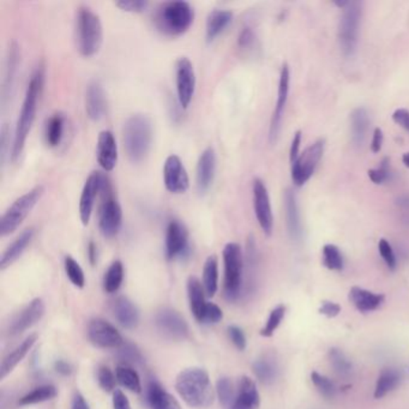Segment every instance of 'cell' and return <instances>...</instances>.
Wrapping results in <instances>:
<instances>
[{"instance_id":"obj_1","label":"cell","mask_w":409,"mask_h":409,"mask_svg":"<svg viewBox=\"0 0 409 409\" xmlns=\"http://www.w3.org/2000/svg\"><path fill=\"white\" fill-rule=\"evenodd\" d=\"M44 68L42 65H39L30 77L28 87L25 90V100L20 109V116L17 119L13 152H11V161L13 162L20 157V154L25 149L27 137L32 130L35 116H37V104L44 89Z\"/></svg>"},{"instance_id":"obj_2","label":"cell","mask_w":409,"mask_h":409,"mask_svg":"<svg viewBox=\"0 0 409 409\" xmlns=\"http://www.w3.org/2000/svg\"><path fill=\"white\" fill-rule=\"evenodd\" d=\"M176 389L186 405L193 408H208L215 400L208 372L198 367L181 371L176 381Z\"/></svg>"},{"instance_id":"obj_3","label":"cell","mask_w":409,"mask_h":409,"mask_svg":"<svg viewBox=\"0 0 409 409\" xmlns=\"http://www.w3.org/2000/svg\"><path fill=\"white\" fill-rule=\"evenodd\" d=\"M125 152L133 162H141L148 157L153 143V124L145 114H133L123 128Z\"/></svg>"},{"instance_id":"obj_4","label":"cell","mask_w":409,"mask_h":409,"mask_svg":"<svg viewBox=\"0 0 409 409\" xmlns=\"http://www.w3.org/2000/svg\"><path fill=\"white\" fill-rule=\"evenodd\" d=\"M195 20V11L188 1L173 0L159 5L154 13L157 30L166 37H179L189 30Z\"/></svg>"},{"instance_id":"obj_5","label":"cell","mask_w":409,"mask_h":409,"mask_svg":"<svg viewBox=\"0 0 409 409\" xmlns=\"http://www.w3.org/2000/svg\"><path fill=\"white\" fill-rule=\"evenodd\" d=\"M104 40L100 17L88 6H80L76 16V44L80 56H95Z\"/></svg>"},{"instance_id":"obj_6","label":"cell","mask_w":409,"mask_h":409,"mask_svg":"<svg viewBox=\"0 0 409 409\" xmlns=\"http://www.w3.org/2000/svg\"><path fill=\"white\" fill-rule=\"evenodd\" d=\"M361 18H362L361 1H348V4L342 8L341 17L338 22V42L342 54L346 58H352L357 53Z\"/></svg>"},{"instance_id":"obj_7","label":"cell","mask_w":409,"mask_h":409,"mask_svg":"<svg viewBox=\"0 0 409 409\" xmlns=\"http://www.w3.org/2000/svg\"><path fill=\"white\" fill-rule=\"evenodd\" d=\"M44 189L42 185H37L28 193L18 197L13 204L10 205L3 216L0 219V236L8 237L16 231L22 222L27 219L29 214L32 213L34 207L40 201L41 197L44 195Z\"/></svg>"},{"instance_id":"obj_8","label":"cell","mask_w":409,"mask_h":409,"mask_svg":"<svg viewBox=\"0 0 409 409\" xmlns=\"http://www.w3.org/2000/svg\"><path fill=\"white\" fill-rule=\"evenodd\" d=\"M101 203L99 207V228L104 237H116L123 224V210L113 195L112 185L104 174L101 184Z\"/></svg>"},{"instance_id":"obj_9","label":"cell","mask_w":409,"mask_h":409,"mask_svg":"<svg viewBox=\"0 0 409 409\" xmlns=\"http://www.w3.org/2000/svg\"><path fill=\"white\" fill-rule=\"evenodd\" d=\"M224 264H225V294L228 300L237 299L240 292L243 280L244 258L240 245L228 243L224 248Z\"/></svg>"},{"instance_id":"obj_10","label":"cell","mask_w":409,"mask_h":409,"mask_svg":"<svg viewBox=\"0 0 409 409\" xmlns=\"http://www.w3.org/2000/svg\"><path fill=\"white\" fill-rule=\"evenodd\" d=\"M324 153V141L318 140L313 145H310L298 157L297 160L292 164V181L294 185L300 188L305 185L312 177L313 173L317 169Z\"/></svg>"},{"instance_id":"obj_11","label":"cell","mask_w":409,"mask_h":409,"mask_svg":"<svg viewBox=\"0 0 409 409\" xmlns=\"http://www.w3.org/2000/svg\"><path fill=\"white\" fill-rule=\"evenodd\" d=\"M289 82H291L289 66L287 63H283L281 71H280V78H279L276 104H275L271 121H270V128H269V141L271 145L276 142L280 130H281L282 119H283L286 106H287V101H288Z\"/></svg>"},{"instance_id":"obj_12","label":"cell","mask_w":409,"mask_h":409,"mask_svg":"<svg viewBox=\"0 0 409 409\" xmlns=\"http://www.w3.org/2000/svg\"><path fill=\"white\" fill-rule=\"evenodd\" d=\"M176 85L178 101L183 109H188L196 90V73L188 56H181L176 64Z\"/></svg>"},{"instance_id":"obj_13","label":"cell","mask_w":409,"mask_h":409,"mask_svg":"<svg viewBox=\"0 0 409 409\" xmlns=\"http://www.w3.org/2000/svg\"><path fill=\"white\" fill-rule=\"evenodd\" d=\"M253 209L256 214L258 225L261 226L262 231L265 236H271L274 228V216L270 197L264 181L256 178L252 184Z\"/></svg>"},{"instance_id":"obj_14","label":"cell","mask_w":409,"mask_h":409,"mask_svg":"<svg viewBox=\"0 0 409 409\" xmlns=\"http://www.w3.org/2000/svg\"><path fill=\"white\" fill-rule=\"evenodd\" d=\"M88 337L92 345L99 348H119L124 343L121 333L111 323L101 318H94L89 322Z\"/></svg>"},{"instance_id":"obj_15","label":"cell","mask_w":409,"mask_h":409,"mask_svg":"<svg viewBox=\"0 0 409 409\" xmlns=\"http://www.w3.org/2000/svg\"><path fill=\"white\" fill-rule=\"evenodd\" d=\"M164 183L166 189L174 195L185 193L190 188V179L188 171L185 169L183 161L177 155H169L164 165Z\"/></svg>"},{"instance_id":"obj_16","label":"cell","mask_w":409,"mask_h":409,"mask_svg":"<svg viewBox=\"0 0 409 409\" xmlns=\"http://www.w3.org/2000/svg\"><path fill=\"white\" fill-rule=\"evenodd\" d=\"M157 329L172 340H185L189 336V325L181 315L172 309L159 311L155 318Z\"/></svg>"},{"instance_id":"obj_17","label":"cell","mask_w":409,"mask_h":409,"mask_svg":"<svg viewBox=\"0 0 409 409\" xmlns=\"http://www.w3.org/2000/svg\"><path fill=\"white\" fill-rule=\"evenodd\" d=\"M102 178L104 174L97 171L90 173V176L85 181L80 198V219L83 226H88L92 219L95 200L101 191Z\"/></svg>"},{"instance_id":"obj_18","label":"cell","mask_w":409,"mask_h":409,"mask_svg":"<svg viewBox=\"0 0 409 409\" xmlns=\"http://www.w3.org/2000/svg\"><path fill=\"white\" fill-rule=\"evenodd\" d=\"M189 248V232L179 220H171L166 228V256L169 260L181 257Z\"/></svg>"},{"instance_id":"obj_19","label":"cell","mask_w":409,"mask_h":409,"mask_svg":"<svg viewBox=\"0 0 409 409\" xmlns=\"http://www.w3.org/2000/svg\"><path fill=\"white\" fill-rule=\"evenodd\" d=\"M44 304L41 299H34L29 303L28 306H25L16 317L13 318L11 324L8 325V334L11 336L25 333L30 329L32 325L37 324L41 318L44 317Z\"/></svg>"},{"instance_id":"obj_20","label":"cell","mask_w":409,"mask_h":409,"mask_svg":"<svg viewBox=\"0 0 409 409\" xmlns=\"http://www.w3.org/2000/svg\"><path fill=\"white\" fill-rule=\"evenodd\" d=\"M216 171V154L212 147L205 148L197 162L196 183L200 193H205L213 185Z\"/></svg>"},{"instance_id":"obj_21","label":"cell","mask_w":409,"mask_h":409,"mask_svg":"<svg viewBox=\"0 0 409 409\" xmlns=\"http://www.w3.org/2000/svg\"><path fill=\"white\" fill-rule=\"evenodd\" d=\"M97 162L104 172H111L118 162V145L112 131L104 130L99 133L97 147Z\"/></svg>"},{"instance_id":"obj_22","label":"cell","mask_w":409,"mask_h":409,"mask_svg":"<svg viewBox=\"0 0 409 409\" xmlns=\"http://www.w3.org/2000/svg\"><path fill=\"white\" fill-rule=\"evenodd\" d=\"M107 111V99L102 85L97 80L89 83L85 90V112L89 119L99 121Z\"/></svg>"},{"instance_id":"obj_23","label":"cell","mask_w":409,"mask_h":409,"mask_svg":"<svg viewBox=\"0 0 409 409\" xmlns=\"http://www.w3.org/2000/svg\"><path fill=\"white\" fill-rule=\"evenodd\" d=\"M285 213L289 237L292 238V240L300 241L303 237V225L297 196L293 190L287 189L285 191Z\"/></svg>"},{"instance_id":"obj_24","label":"cell","mask_w":409,"mask_h":409,"mask_svg":"<svg viewBox=\"0 0 409 409\" xmlns=\"http://www.w3.org/2000/svg\"><path fill=\"white\" fill-rule=\"evenodd\" d=\"M260 405L261 397L257 390L256 383L248 376L241 377L232 409H258Z\"/></svg>"},{"instance_id":"obj_25","label":"cell","mask_w":409,"mask_h":409,"mask_svg":"<svg viewBox=\"0 0 409 409\" xmlns=\"http://www.w3.org/2000/svg\"><path fill=\"white\" fill-rule=\"evenodd\" d=\"M348 297L349 300L355 306V309L362 313L376 311L383 305L385 300L383 294L373 293L371 291L360 287H352L349 291Z\"/></svg>"},{"instance_id":"obj_26","label":"cell","mask_w":409,"mask_h":409,"mask_svg":"<svg viewBox=\"0 0 409 409\" xmlns=\"http://www.w3.org/2000/svg\"><path fill=\"white\" fill-rule=\"evenodd\" d=\"M34 236H35V229L32 228V227L27 228L20 233V236L13 240V244L10 245L3 253L1 260H0V268H1V270L10 267L13 262H16L22 256V253L25 252V249L32 243Z\"/></svg>"},{"instance_id":"obj_27","label":"cell","mask_w":409,"mask_h":409,"mask_svg":"<svg viewBox=\"0 0 409 409\" xmlns=\"http://www.w3.org/2000/svg\"><path fill=\"white\" fill-rule=\"evenodd\" d=\"M37 341V334L29 335L25 341L22 342L20 346H17L16 348L13 349L11 353H8L3 359L1 365H0V378L1 379H4L8 373L13 372V369L20 364V361L25 359V355L29 353V350L32 348V346L35 345V342Z\"/></svg>"},{"instance_id":"obj_28","label":"cell","mask_w":409,"mask_h":409,"mask_svg":"<svg viewBox=\"0 0 409 409\" xmlns=\"http://www.w3.org/2000/svg\"><path fill=\"white\" fill-rule=\"evenodd\" d=\"M113 312L116 321L126 329H135L140 323V313L133 301L119 297L113 304Z\"/></svg>"},{"instance_id":"obj_29","label":"cell","mask_w":409,"mask_h":409,"mask_svg":"<svg viewBox=\"0 0 409 409\" xmlns=\"http://www.w3.org/2000/svg\"><path fill=\"white\" fill-rule=\"evenodd\" d=\"M205 291L202 283L196 276H190L188 280V297H189L190 309L193 317L198 322H203L205 307Z\"/></svg>"},{"instance_id":"obj_30","label":"cell","mask_w":409,"mask_h":409,"mask_svg":"<svg viewBox=\"0 0 409 409\" xmlns=\"http://www.w3.org/2000/svg\"><path fill=\"white\" fill-rule=\"evenodd\" d=\"M148 403L152 409H183L177 398L167 393L157 381L149 383Z\"/></svg>"},{"instance_id":"obj_31","label":"cell","mask_w":409,"mask_h":409,"mask_svg":"<svg viewBox=\"0 0 409 409\" xmlns=\"http://www.w3.org/2000/svg\"><path fill=\"white\" fill-rule=\"evenodd\" d=\"M233 20V13L229 10L215 8L207 17L205 25V37L208 42L215 40L221 32L228 27Z\"/></svg>"},{"instance_id":"obj_32","label":"cell","mask_w":409,"mask_h":409,"mask_svg":"<svg viewBox=\"0 0 409 409\" xmlns=\"http://www.w3.org/2000/svg\"><path fill=\"white\" fill-rule=\"evenodd\" d=\"M370 128V116L367 109L358 107L350 113V135L354 145L361 147L366 141Z\"/></svg>"},{"instance_id":"obj_33","label":"cell","mask_w":409,"mask_h":409,"mask_svg":"<svg viewBox=\"0 0 409 409\" xmlns=\"http://www.w3.org/2000/svg\"><path fill=\"white\" fill-rule=\"evenodd\" d=\"M253 372L263 384H273L279 376V364L271 353L263 354L253 362Z\"/></svg>"},{"instance_id":"obj_34","label":"cell","mask_w":409,"mask_h":409,"mask_svg":"<svg viewBox=\"0 0 409 409\" xmlns=\"http://www.w3.org/2000/svg\"><path fill=\"white\" fill-rule=\"evenodd\" d=\"M402 381L401 371L397 369H383L378 376L377 383H376V389H374V397L381 398L385 395L391 393L393 390L396 389Z\"/></svg>"},{"instance_id":"obj_35","label":"cell","mask_w":409,"mask_h":409,"mask_svg":"<svg viewBox=\"0 0 409 409\" xmlns=\"http://www.w3.org/2000/svg\"><path fill=\"white\" fill-rule=\"evenodd\" d=\"M203 287L207 297H214L219 288V261L215 255L207 258L203 267Z\"/></svg>"},{"instance_id":"obj_36","label":"cell","mask_w":409,"mask_h":409,"mask_svg":"<svg viewBox=\"0 0 409 409\" xmlns=\"http://www.w3.org/2000/svg\"><path fill=\"white\" fill-rule=\"evenodd\" d=\"M65 116L61 113L53 114L46 124L44 137L49 147H56L61 145L64 136Z\"/></svg>"},{"instance_id":"obj_37","label":"cell","mask_w":409,"mask_h":409,"mask_svg":"<svg viewBox=\"0 0 409 409\" xmlns=\"http://www.w3.org/2000/svg\"><path fill=\"white\" fill-rule=\"evenodd\" d=\"M328 358H329L330 366L333 367L334 372L336 373L338 377L347 379L352 376L353 373L352 361L349 360L341 349L330 348Z\"/></svg>"},{"instance_id":"obj_38","label":"cell","mask_w":409,"mask_h":409,"mask_svg":"<svg viewBox=\"0 0 409 409\" xmlns=\"http://www.w3.org/2000/svg\"><path fill=\"white\" fill-rule=\"evenodd\" d=\"M116 381L121 383V386H124L125 389L130 390L133 393H141L142 384L141 378L138 376V373L130 367L128 365H119L116 370Z\"/></svg>"},{"instance_id":"obj_39","label":"cell","mask_w":409,"mask_h":409,"mask_svg":"<svg viewBox=\"0 0 409 409\" xmlns=\"http://www.w3.org/2000/svg\"><path fill=\"white\" fill-rule=\"evenodd\" d=\"M124 280V265L121 261H114L106 271L104 279V288L107 293H116L121 288Z\"/></svg>"},{"instance_id":"obj_40","label":"cell","mask_w":409,"mask_h":409,"mask_svg":"<svg viewBox=\"0 0 409 409\" xmlns=\"http://www.w3.org/2000/svg\"><path fill=\"white\" fill-rule=\"evenodd\" d=\"M18 59H20V49L16 44H13L8 49V65H6V73H5L4 100L10 95V90L13 88V80L16 76L17 68H18Z\"/></svg>"},{"instance_id":"obj_41","label":"cell","mask_w":409,"mask_h":409,"mask_svg":"<svg viewBox=\"0 0 409 409\" xmlns=\"http://www.w3.org/2000/svg\"><path fill=\"white\" fill-rule=\"evenodd\" d=\"M56 396V389L53 385H41L27 393L20 400V405H32L51 401Z\"/></svg>"},{"instance_id":"obj_42","label":"cell","mask_w":409,"mask_h":409,"mask_svg":"<svg viewBox=\"0 0 409 409\" xmlns=\"http://www.w3.org/2000/svg\"><path fill=\"white\" fill-rule=\"evenodd\" d=\"M322 253H323V265L325 268L333 271H341L343 269V257L336 245H324Z\"/></svg>"},{"instance_id":"obj_43","label":"cell","mask_w":409,"mask_h":409,"mask_svg":"<svg viewBox=\"0 0 409 409\" xmlns=\"http://www.w3.org/2000/svg\"><path fill=\"white\" fill-rule=\"evenodd\" d=\"M216 393L222 407L225 409H232L237 393L229 378L222 377L217 381Z\"/></svg>"},{"instance_id":"obj_44","label":"cell","mask_w":409,"mask_h":409,"mask_svg":"<svg viewBox=\"0 0 409 409\" xmlns=\"http://www.w3.org/2000/svg\"><path fill=\"white\" fill-rule=\"evenodd\" d=\"M65 273L68 275V280L73 286L78 288H83L85 286V276L83 269L80 268L78 262L71 256L65 257L64 260Z\"/></svg>"},{"instance_id":"obj_45","label":"cell","mask_w":409,"mask_h":409,"mask_svg":"<svg viewBox=\"0 0 409 409\" xmlns=\"http://www.w3.org/2000/svg\"><path fill=\"white\" fill-rule=\"evenodd\" d=\"M286 315V306L277 305L269 315L268 321L265 323L264 328L261 330L263 337H271L276 331L277 328L281 324Z\"/></svg>"},{"instance_id":"obj_46","label":"cell","mask_w":409,"mask_h":409,"mask_svg":"<svg viewBox=\"0 0 409 409\" xmlns=\"http://www.w3.org/2000/svg\"><path fill=\"white\" fill-rule=\"evenodd\" d=\"M311 381L313 385L316 386L318 393H321L322 396L325 398H334L336 395V386L333 381H330L329 378L325 377L321 373L315 372L311 373Z\"/></svg>"},{"instance_id":"obj_47","label":"cell","mask_w":409,"mask_h":409,"mask_svg":"<svg viewBox=\"0 0 409 409\" xmlns=\"http://www.w3.org/2000/svg\"><path fill=\"white\" fill-rule=\"evenodd\" d=\"M116 349H118V357L121 358V360L125 361V365H128V364H141L142 361H143V355H142L141 350L133 343L124 341V343Z\"/></svg>"},{"instance_id":"obj_48","label":"cell","mask_w":409,"mask_h":409,"mask_svg":"<svg viewBox=\"0 0 409 409\" xmlns=\"http://www.w3.org/2000/svg\"><path fill=\"white\" fill-rule=\"evenodd\" d=\"M370 179L373 184L381 185L389 181L390 176H391V171H390V160L388 157H384L381 160V165L377 169H369L367 172Z\"/></svg>"},{"instance_id":"obj_49","label":"cell","mask_w":409,"mask_h":409,"mask_svg":"<svg viewBox=\"0 0 409 409\" xmlns=\"http://www.w3.org/2000/svg\"><path fill=\"white\" fill-rule=\"evenodd\" d=\"M116 376L107 366H100L97 370V381L101 386V389L106 393L114 391L116 388Z\"/></svg>"},{"instance_id":"obj_50","label":"cell","mask_w":409,"mask_h":409,"mask_svg":"<svg viewBox=\"0 0 409 409\" xmlns=\"http://www.w3.org/2000/svg\"><path fill=\"white\" fill-rule=\"evenodd\" d=\"M378 250L381 253V258L384 260L385 264L390 270H395L396 268L397 261L395 252H393V246L386 239H381L378 243Z\"/></svg>"},{"instance_id":"obj_51","label":"cell","mask_w":409,"mask_h":409,"mask_svg":"<svg viewBox=\"0 0 409 409\" xmlns=\"http://www.w3.org/2000/svg\"><path fill=\"white\" fill-rule=\"evenodd\" d=\"M116 5L126 13H143L148 8L149 3L145 0H121Z\"/></svg>"},{"instance_id":"obj_52","label":"cell","mask_w":409,"mask_h":409,"mask_svg":"<svg viewBox=\"0 0 409 409\" xmlns=\"http://www.w3.org/2000/svg\"><path fill=\"white\" fill-rule=\"evenodd\" d=\"M256 41V32L253 30L252 27L250 25H245L244 28L241 29L238 37V46L243 49H249L252 47Z\"/></svg>"},{"instance_id":"obj_53","label":"cell","mask_w":409,"mask_h":409,"mask_svg":"<svg viewBox=\"0 0 409 409\" xmlns=\"http://www.w3.org/2000/svg\"><path fill=\"white\" fill-rule=\"evenodd\" d=\"M222 318H224L222 310L216 304H214V303H207L203 322H205V323H212V324H216Z\"/></svg>"},{"instance_id":"obj_54","label":"cell","mask_w":409,"mask_h":409,"mask_svg":"<svg viewBox=\"0 0 409 409\" xmlns=\"http://www.w3.org/2000/svg\"><path fill=\"white\" fill-rule=\"evenodd\" d=\"M228 336L233 345L236 346L239 350H244L246 348V337L243 330L237 325H229Z\"/></svg>"},{"instance_id":"obj_55","label":"cell","mask_w":409,"mask_h":409,"mask_svg":"<svg viewBox=\"0 0 409 409\" xmlns=\"http://www.w3.org/2000/svg\"><path fill=\"white\" fill-rule=\"evenodd\" d=\"M340 312H341V306L334 301H323L321 307H319V313L328 318L336 317L340 315Z\"/></svg>"},{"instance_id":"obj_56","label":"cell","mask_w":409,"mask_h":409,"mask_svg":"<svg viewBox=\"0 0 409 409\" xmlns=\"http://www.w3.org/2000/svg\"><path fill=\"white\" fill-rule=\"evenodd\" d=\"M393 121L395 124L405 128L409 133V111L405 109H398L393 113Z\"/></svg>"},{"instance_id":"obj_57","label":"cell","mask_w":409,"mask_h":409,"mask_svg":"<svg viewBox=\"0 0 409 409\" xmlns=\"http://www.w3.org/2000/svg\"><path fill=\"white\" fill-rule=\"evenodd\" d=\"M301 140H303V133L300 130H298L297 133H294L293 140H292V145L289 149V160L291 164H293L294 161L297 160L298 157L300 155V145Z\"/></svg>"},{"instance_id":"obj_58","label":"cell","mask_w":409,"mask_h":409,"mask_svg":"<svg viewBox=\"0 0 409 409\" xmlns=\"http://www.w3.org/2000/svg\"><path fill=\"white\" fill-rule=\"evenodd\" d=\"M113 408L131 409V405L128 397L121 390L116 389L113 391Z\"/></svg>"},{"instance_id":"obj_59","label":"cell","mask_w":409,"mask_h":409,"mask_svg":"<svg viewBox=\"0 0 409 409\" xmlns=\"http://www.w3.org/2000/svg\"><path fill=\"white\" fill-rule=\"evenodd\" d=\"M383 141H384V135H383V131H381V128H374L372 135V141H371V150L372 153H379L381 150V145H383Z\"/></svg>"},{"instance_id":"obj_60","label":"cell","mask_w":409,"mask_h":409,"mask_svg":"<svg viewBox=\"0 0 409 409\" xmlns=\"http://www.w3.org/2000/svg\"><path fill=\"white\" fill-rule=\"evenodd\" d=\"M71 409H90L88 402L85 401V396L80 393H76L73 397V405Z\"/></svg>"},{"instance_id":"obj_61","label":"cell","mask_w":409,"mask_h":409,"mask_svg":"<svg viewBox=\"0 0 409 409\" xmlns=\"http://www.w3.org/2000/svg\"><path fill=\"white\" fill-rule=\"evenodd\" d=\"M54 367H56V372L61 373L63 376H70L71 372H73V367H71V365L64 360L56 361Z\"/></svg>"},{"instance_id":"obj_62","label":"cell","mask_w":409,"mask_h":409,"mask_svg":"<svg viewBox=\"0 0 409 409\" xmlns=\"http://www.w3.org/2000/svg\"><path fill=\"white\" fill-rule=\"evenodd\" d=\"M88 257H89V262H90V264L95 265L97 264V248L95 243H92L90 241L88 245Z\"/></svg>"},{"instance_id":"obj_63","label":"cell","mask_w":409,"mask_h":409,"mask_svg":"<svg viewBox=\"0 0 409 409\" xmlns=\"http://www.w3.org/2000/svg\"><path fill=\"white\" fill-rule=\"evenodd\" d=\"M402 162H403V165L409 169V152L408 153L403 154V157H402Z\"/></svg>"}]
</instances>
